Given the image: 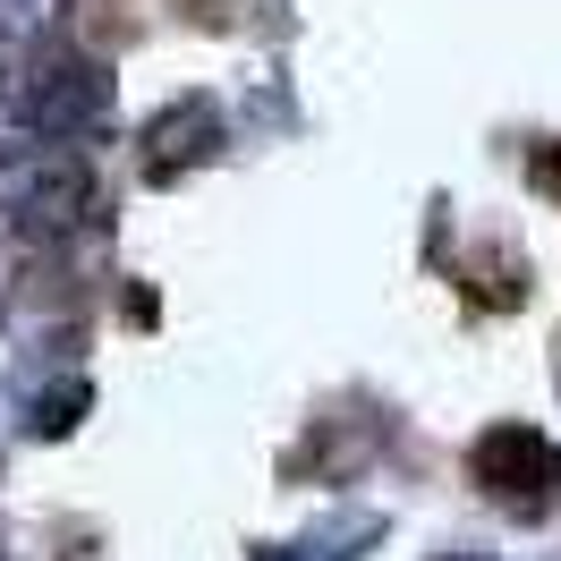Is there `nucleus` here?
I'll use <instances>...</instances> for the list:
<instances>
[{
	"label": "nucleus",
	"instance_id": "f257e3e1",
	"mask_svg": "<svg viewBox=\"0 0 561 561\" xmlns=\"http://www.w3.org/2000/svg\"><path fill=\"white\" fill-rule=\"evenodd\" d=\"M77 213H94V171L77 145H0V230L9 239H60L77 230Z\"/></svg>",
	"mask_w": 561,
	"mask_h": 561
},
{
	"label": "nucleus",
	"instance_id": "39448f33",
	"mask_svg": "<svg viewBox=\"0 0 561 561\" xmlns=\"http://www.w3.org/2000/svg\"><path fill=\"white\" fill-rule=\"evenodd\" d=\"M527 179H536V187H545V196L561 205V137H545L536 153H527Z\"/></svg>",
	"mask_w": 561,
	"mask_h": 561
},
{
	"label": "nucleus",
	"instance_id": "20e7f679",
	"mask_svg": "<svg viewBox=\"0 0 561 561\" xmlns=\"http://www.w3.org/2000/svg\"><path fill=\"white\" fill-rule=\"evenodd\" d=\"M145 179H179L187 162H213L221 153V111L205 103V94H179L171 111H153L145 119Z\"/></svg>",
	"mask_w": 561,
	"mask_h": 561
},
{
	"label": "nucleus",
	"instance_id": "7ed1b4c3",
	"mask_svg": "<svg viewBox=\"0 0 561 561\" xmlns=\"http://www.w3.org/2000/svg\"><path fill=\"white\" fill-rule=\"evenodd\" d=\"M18 119L35 128V137L51 145H77V137H94L103 128V111H111V69L103 60H85V51H43L35 69L18 77Z\"/></svg>",
	"mask_w": 561,
	"mask_h": 561
},
{
	"label": "nucleus",
	"instance_id": "423d86ee",
	"mask_svg": "<svg viewBox=\"0 0 561 561\" xmlns=\"http://www.w3.org/2000/svg\"><path fill=\"white\" fill-rule=\"evenodd\" d=\"M434 561H493V553H477V545H451V553H434Z\"/></svg>",
	"mask_w": 561,
	"mask_h": 561
},
{
	"label": "nucleus",
	"instance_id": "f03ea898",
	"mask_svg": "<svg viewBox=\"0 0 561 561\" xmlns=\"http://www.w3.org/2000/svg\"><path fill=\"white\" fill-rule=\"evenodd\" d=\"M468 485L485 493V502H502V511H519V519H545L561 493V451L536 434V425L502 417L485 425L477 443H468Z\"/></svg>",
	"mask_w": 561,
	"mask_h": 561
}]
</instances>
